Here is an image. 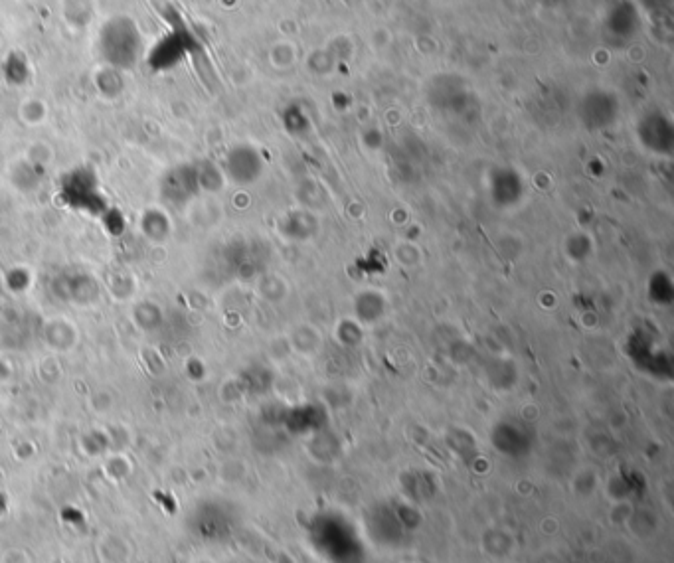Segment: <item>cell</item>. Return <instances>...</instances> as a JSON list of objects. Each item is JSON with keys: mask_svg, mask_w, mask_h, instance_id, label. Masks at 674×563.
<instances>
[{"mask_svg": "<svg viewBox=\"0 0 674 563\" xmlns=\"http://www.w3.org/2000/svg\"><path fill=\"white\" fill-rule=\"evenodd\" d=\"M99 52L105 64L113 70L133 68L143 54L141 32L133 18L115 16L109 18L99 32Z\"/></svg>", "mask_w": 674, "mask_h": 563, "instance_id": "cell-1", "label": "cell"}, {"mask_svg": "<svg viewBox=\"0 0 674 563\" xmlns=\"http://www.w3.org/2000/svg\"><path fill=\"white\" fill-rule=\"evenodd\" d=\"M625 352L631 356L635 364L641 366V370L649 372L657 364H665L671 368L669 354L657 346V334L647 330L645 326L635 328L625 342Z\"/></svg>", "mask_w": 674, "mask_h": 563, "instance_id": "cell-2", "label": "cell"}, {"mask_svg": "<svg viewBox=\"0 0 674 563\" xmlns=\"http://www.w3.org/2000/svg\"><path fill=\"white\" fill-rule=\"evenodd\" d=\"M637 135L641 145L655 155H671L674 147L673 123L663 113H649L639 121Z\"/></svg>", "mask_w": 674, "mask_h": 563, "instance_id": "cell-3", "label": "cell"}, {"mask_svg": "<svg viewBox=\"0 0 674 563\" xmlns=\"http://www.w3.org/2000/svg\"><path fill=\"white\" fill-rule=\"evenodd\" d=\"M617 111V101L607 91H593L580 105V117L586 127L593 131L613 125L617 119Z\"/></svg>", "mask_w": 674, "mask_h": 563, "instance_id": "cell-4", "label": "cell"}, {"mask_svg": "<svg viewBox=\"0 0 674 563\" xmlns=\"http://www.w3.org/2000/svg\"><path fill=\"white\" fill-rule=\"evenodd\" d=\"M489 192H491V200L495 202V206L508 210L514 208L522 202L524 198V182L520 178V174L512 168H497L491 174V182H489Z\"/></svg>", "mask_w": 674, "mask_h": 563, "instance_id": "cell-5", "label": "cell"}, {"mask_svg": "<svg viewBox=\"0 0 674 563\" xmlns=\"http://www.w3.org/2000/svg\"><path fill=\"white\" fill-rule=\"evenodd\" d=\"M226 168L230 178H234V182L238 184H252L263 170V161L259 157V153L248 147V145H240L236 149L230 151L228 161H226Z\"/></svg>", "mask_w": 674, "mask_h": 563, "instance_id": "cell-6", "label": "cell"}, {"mask_svg": "<svg viewBox=\"0 0 674 563\" xmlns=\"http://www.w3.org/2000/svg\"><path fill=\"white\" fill-rule=\"evenodd\" d=\"M386 297L378 291H364L354 299V315L362 324H374L386 315Z\"/></svg>", "mask_w": 674, "mask_h": 563, "instance_id": "cell-7", "label": "cell"}, {"mask_svg": "<svg viewBox=\"0 0 674 563\" xmlns=\"http://www.w3.org/2000/svg\"><path fill=\"white\" fill-rule=\"evenodd\" d=\"M647 293L653 305L657 307H671L674 303V283L673 277L665 271H657L651 275Z\"/></svg>", "mask_w": 674, "mask_h": 563, "instance_id": "cell-8", "label": "cell"}, {"mask_svg": "<svg viewBox=\"0 0 674 563\" xmlns=\"http://www.w3.org/2000/svg\"><path fill=\"white\" fill-rule=\"evenodd\" d=\"M317 230H319L317 220L311 214H293L291 220H287V228H283L285 238H291V240H297V242H305V240L315 238Z\"/></svg>", "mask_w": 674, "mask_h": 563, "instance_id": "cell-9", "label": "cell"}, {"mask_svg": "<svg viewBox=\"0 0 674 563\" xmlns=\"http://www.w3.org/2000/svg\"><path fill=\"white\" fill-rule=\"evenodd\" d=\"M564 251L572 261H586L593 253V242L590 236L580 232V234H572L566 243H564Z\"/></svg>", "mask_w": 674, "mask_h": 563, "instance_id": "cell-10", "label": "cell"}, {"mask_svg": "<svg viewBox=\"0 0 674 563\" xmlns=\"http://www.w3.org/2000/svg\"><path fill=\"white\" fill-rule=\"evenodd\" d=\"M350 336H352V342H354V344L360 342V338H362V328H360V324L352 321L340 322V324H338V338H340L342 342L350 344V340H348Z\"/></svg>", "mask_w": 674, "mask_h": 563, "instance_id": "cell-11", "label": "cell"}]
</instances>
